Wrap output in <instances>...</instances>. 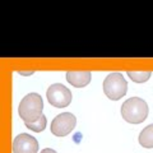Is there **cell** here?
<instances>
[{
    "label": "cell",
    "instance_id": "1",
    "mask_svg": "<svg viewBox=\"0 0 153 153\" xmlns=\"http://www.w3.org/2000/svg\"><path fill=\"white\" fill-rule=\"evenodd\" d=\"M42 111H44V101L38 93H28L25 96L18 107V114L25 124L37 121L44 115Z\"/></svg>",
    "mask_w": 153,
    "mask_h": 153
},
{
    "label": "cell",
    "instance_id": "2",
    "mask_svg": "<svg viewBox=\"0 0 153 153\" xmlns=\"http://www.w3.org/2000/svg\"><path fill=\"white\" fill-rule=\"evenodd\" d=\"M148 105L139 97H131L126 100L121 106V116L126 123L140 124L148 116Z\"/></svg>",
    "mask_w": 153,
    "mask_h": 153
},
{
    "label": "cell",
    "instance_id": "3",
    "mask_svg": "<svg viewBox=\"0 0 153 153\" xmlns=\"http://www.w3.org/2000/svg\"><path fill=\"white\" fill-rule=\"evenodd\" d=\"M103 92L107 98L119 101L128 92V82L120 73L108 74L103 80Z\"/></svg>",
    "mask_w": 153,
    "mask_h": 153
},
{
    "label": "cell",
    "instance_id": "4",
    "mask_svg": "<svg viewBox=\"0 0 153 153\" xmlns=\"http://www.w3.org/2000/svg\"><path fill=\"white\" fill-rule=\"evenodd\" d=\"M46 97L50 105H52L54 107L63 108L68 107L70 105L71 100H73V94L65 85H63L61 83H55L47 88Z\"/></svg>",
    "mask_w": 153,
    "mask_h": 153
},
{
    "label": "cell",
    "instance_id": "5",
    "mask_svg": "<svg viewBox=\"0 0 153 153\" xmlns=\"http://www.w3.org/2000/svg\"><path fill=\"white\" fill-rule=\"evenodd\" d=\"M76 125V117L71 112H63L52 120L51 133L55 137H65L74 130Z\"/></svg>",
    "mask_w": 153,
    "mask_h": 153
},
{
    "label": "cell",
    "instance_id": "6",
    "mask_svg": "<svg viewBox=\"0 0 153 153\" xmlns=\"http://www.w3.org/2000/svg\"><path fill=\"white\" fill-rule=\"evenodd\" d=\"M38 142L35 137L27 133H22L14 138L13 153H37Z\"/></svg>",
    "mask_w": 153,
    "mask_h": 153
},
{
    "label": "cell",
    "instance_id": "7",
    "mask_svg": "<svg viewBox=\"0 0 153 153\" xmlns=\"http://www.w3.org/2000/svg\"><path fill=\"white\" fill-rule=\"evenodd\" d=\"M91 71L89 70H69L66 73V80L76 88H83L91 82Z\"/></svg>",
    "mask_w": 153,
    "mask_h": 153
},
{
    "label": "cell",
    "instance_id": "8",
    "mask_svg": "<svg viewBox=\"0 0 153 153\" xmlns=\"http://www.w3.org/2000/svg\"><path fill=\"white\" fill-rule=\"evenodd\" d=\"M138 139H139V144L143 148H148V149L153 148V124L143 129Z\"/></svg>",
    "mask_w": 153,
    "mask_h": 153
},
{
    "label": "cell",
    "instance_id": "9",
    "mask_svg": "<svg viewBox=\"0 0 153 153\" xmlns=\"http://www.w3.org/2000/svg\"><path fill=\"white\" fill-rule=\"evenodd\" d=\"M128 75L130 76V79L133 80V82H135V83H144V82H147V80L151 78L152 73L149 70H147V71H135V70L131 71V70H129Z\"/></svg>",
    "mask_w": 153,
    "mask_h": 153
},
{
    "label": "cell",
    "instance_id": "10",
    "mask_svg": "<svg viewBox=\"0 0 153 153\" xmlns=\"http://www.w3.org/2000/svg\"><path fill=\"white\" fill-rule=\"evenodd\" d=\"M46 124H47L46 116H45V115H42V116L38 119L37 121H35V123H27V124H25V125H26V128L31 129L32 131H35V133H41V131L46 128Z\"/></svg>",
    "mask_w": 153,
    "mask_h": 153
},
{
    "label": "cell",
    "instance_id": "11",
    "mask_svg": "<svg viewBox=\"0 0 153 153\" xmlns=\"http://www.w3.org/2000/svg\"><path fill=\"white\" fill-rule=\"evenodd\" d=\"M18 73L21 75H31L35 73V70H30V71H23V70H18Z\"/></svg>",
    "mask_w": 153,
    "mask_h": 153
},
{
    "label": "cell",
    "instance_id": "12",
    "mask_svg": "<svg viewBox=\"0 0 153 153\" xmlns=\"http://www.w3.org/2000/svg\"><path fill=\"white\" fill-rule=\"evenodd\" d=\"M41 153H57V152L54 151V149H51V148H45V149L41 151Z\"/></svg>",
    "mask_w": 153,
    "mask_h": 153
}]
</instances>
